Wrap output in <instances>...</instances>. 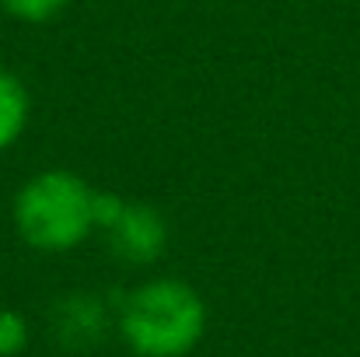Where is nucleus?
Masks as SVG:
<instances>
[{
	"mask_svg": "<svg viewBox=\"0 0 360 357\" xmlns=\"http://www.w3.org/2000/svg\"><path fill=\"white\" fill-rule=\"evenodd\" d=\"M207 322L203 294L182 277H147L116 305V333L133 357H189Z\"/></svg>",
	"mask_w": 360,
	"mask_h": 357,
	"instance_id": "f257e3e1",
	"label": "nucleus"
},
{
	"mask_svg": "<svg viewBox=\"0 0 360 357\" xmlns=\"http://www.w3.org/2000/svg\"><path fill=\"white\" fill-rule=\"evenodd\" d=\"M95 193L98 186H91L84 175L70 168H42L28 175L14 193V232L32 252L67 256L81 249L91 235H98Z\"/></svg>",
	"mask_w": 360,
	"mask_h": 357,
	"instance_id": "f03ea898",
	"label": "nucleus"
},
{
	"mask_svg": "<svg viewBox=\"0 0 360 357\" xmlns=\"http://www.w3.org/2000/svg\"><path fill=\"white\" fill-rule=\"evenodd\" d=\"M105 238L109 252L126 263V266H150L165 256L168 242H172V228L168 218L140 200H122L120 214L98 232Z\"/></svg>",
	"mask_w": 360,
	"mask_h": 357,
	"instance_id": "7ed1b4c3",
	"label": "nucleus"
},
{
	"mask_svg": "<svg viewBox=\"0 0 360 357\" xmlns=\"http://www.w3.org/2000/svg\"><path fill=\"white\" fill-rule=\"evenodd\" d=\"M49 330H53L56 344L67 351H77V354L95 351L116 330V305L95 291H70L53 301Z\"/></svg>",
	"mask_w": 360,
	"mask_h": 357,
	"instance_id": "20e7f679",
	"label": "nucleus"
},
{
	"mask_svg": "<svg viewBox=\"0 0 360 357\" xmlns=\"http://www.w3.org/2000/svg\"><path fill=\"white\" fill-rule=\"evenodd\" d=\"M32 123V92L11 67H0V154L18 147Z\"/></svg>",
	"mask_w": 360,
	"mask_h": 357,
	"instance_id": "39448f33",
	"label": "nucleus"
},
{
	"mask_svg": "<svg viewBox=\"0 0 360 357\" xmlns=\"http://www.w3.org/2000/svg\"><path fill=\"white\" fill-rule=\"evenodd\" d=\"M70 7V0H0V11L21 25H49Z\"/></svg>",
	"mask_w": 360,
	"mask_h": 357,
	"instance_id": "423d86ee",
	"label": "nucleus"
},
{
	"mask_svg": "<svg viewBox=\"0 0 360 357\" xmlns=\"http://www.w3.org/2000/svg\"><path fill=\"white\" fill-rule=\"evenodd\" d=\"M32 344V326L18 308H4L0 305V357H18L25 354V347Z\"/></svg>",
	"mask_w": 360,
	"mask_h": 357,
	"instance_id": "0eeeda50",
	"label": "nucleus"
}]
</instances>
